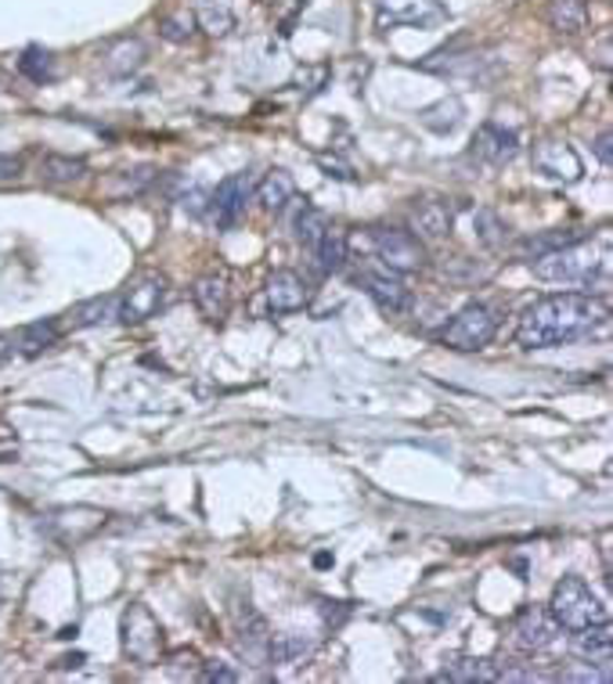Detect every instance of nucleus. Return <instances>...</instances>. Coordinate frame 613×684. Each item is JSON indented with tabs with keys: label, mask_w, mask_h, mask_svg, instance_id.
<instances>
[{
	"label": "nucleus",
	"mask_w": 613,
	"mask_h": 684,
	"mask_svg": "<svg viewBox=\"0 0 613 684\" xmlns=\"http://www.w3.org/2000/svg\"><path fill=\"white\" fill-rule=\"evenodd\" d=\"M610 310L599 303L595 295L585 292H559L545 295L523 310L517 325V343L523 350H548V346H563L574 339H585L599 328H606Z\"/></svg>",
	"instance_id": "obj_1"
},
{
	"label": "nucleus",
	"mask_w": 613,
	"mask_h": 684,
	"mask_svg": "<svg viewBox=\"0 0 613 684\" xmlns=\"http://www.w3.org/2000/svg\"><path fill=\"white\" fill-rule=\"evenodd\" d=\"M531 270L537 281H559V285H585V295L606 292L610 285V259L599 256L592 245H567L559 253L531 259Z\"/></svg>",
	"instance_id": "obj_2"
},
{
	"label": "nucleus",
	"mask_w": 613,
	"mask_h": 684,
	"mask_svg": "<svg viewBox=\"0 0 613 684\" xmlns=\"http://www.w3.org/2000/svg\"><path fill=\"white\" fill-rule=\"evenodd\" d=\"M548 608L563 630H581V627H592V624L610 619L606 605L595 599V591L588 588L581 577H563L556 588H552Z\"/></svg>",
	"instance_id": "obj_3"
},
{
	"label": "nucleus",
	"mask_w": 613,
	"mask_h": 684,
	"mask_svg": "<svg viewBox=\"0 0 613 684\" xmlns=\"http://www.w3.org/2000/svg\"><path fill=\"white\" fill-rule=\"evenodd\" d=\"M119 634H123V652H127L130 663L159 666V659H163V627H159L149 605L134 602L123 608Z\"/></svg>",
	"instance_id": "obj_4"
},
{
	"label": "nucleus",
	"mask_w": 613,
	"mask_h": 684,
	"mask_svg": "<svg viewBox=\"0 0 613 684\" xmlns=\"http://www.w3.org/2000/svg\"><path fill=\"white\" fill-rule=\"evenodd\" d=\"M495 332H498L495 310L487 303H470V306H462L459 314L451 317V325L444 328V346H451V350H459V353H476L495 339Z\"/></svg>",
	"instance_id": "obj_5"
},
{
	"label": "nucleus",
	"mask_w": 613,
	"mask_h": 684,
	"mask_svg": "<svg viewBox=\"0 0 613 684\" xmlns=\"http://www.w3.org/2000/svg\"><path fill=\"white\" fill-rule=\"evenodd\" d=\"M372 245L375 256L390 274H415L426 267V245L423 239H415L412 231H397V228H375L372 231Z\"/></svg>",
	"instance_id": "obj_6"
},
{
	"label": "nucleus",
	"mask_w": 613,
	"mask_h": 684,
	"mask_svg": "<svg viewBox=\"0 0 613 684\" xmlns=\"http://www.w3.org/2000/svg\"><path fill=\"white\" fill-rule=\"evenodd\" d=\"M166 292L170 285L163 274H141V278H134L127 289L119 292V310H116V321L123 325H141V321H149L159 314V306L166 303Z\"/></svg>",
	"instance_id": "obj_7"
},
{
	"label": "nucleus",
	"mask_w": 613,
	"mask_h": 684,
	"mask_svg": "<svg viewBox=\"0 0 613 684\" xmlns=\"http://www.w3.org/2000/svg\"><path fill=\"white\" fill-rule=\"evenodd\" d=\"M440 22H448V8L440 0H375L379 33H390L397 26L433 30Z\"/></svg>",
	"instance_id": "obj_8"
},
{
	"label": "nucleus",
	"mask_w": 613,
	"mask_h": 684,
	"mask_svg": "<svg viewBox=\"0 0 613 684\" xmlns=\"http://www.w3.org/2000/svg\"><path fill=\"white\" fill-rule=\"evenodd\" d=\"M256 192V177L253 173H231L217 184V192H210V209L220 231H231L245 213V202Z\"/></svg>",
	"instance_id": "obj_9"
},
{
	"label": "nucleus",
	"mask_w": 613,
	"mask_h": 684,
	"mask_svg": "<svg viewBox=\"0 0 613 684\" xmlns=\"http://www.w3.org/2000/svg\"><path fill=\"white\" fill-rule=\"evenodd\" d=\"M531 159H534V170L542 173V177L559 181V184H578L581 173H585L581 155L574 152L567 141H537Z\"/></svg>",
	"instance_id": "obj_10"
},
{
	"label": "nucleus",
	"mask_w": 613,
	"mask_h": 684,
	"mask_svg": "<svg viewBox=\"0 0 613 684\" xmlns=\"http://www.w3.org/2000/svg\"><path fill=\"white\" fill-rule=\"evenodd\" d=\"M239 656L250 666H267L271 663V630H267V619L256 613V608H239Z\"/></svg>",
	"instance_id": "obj_11"
},
{
	"label": "nucleus",
	"mask_w": 613,
	"mask_h": 684,
	"mask_svg": "<svg viewBox=\"0 0 613 684\" xmlns=\"http://www.w3.org/2000/svg\"><path fill=\"white\" fill-rule=\"evenodd\" d=\"M559 634H563V627L556 624V616H552L548 605H527L517 616V641L531 652L552 649V645L559 641Z\"/></svg>",
	"instance_id": "obj_12"
},
{
	"label": "nucleus",
	"mask_w": 613,
	"mask_h": 684,
	"mask_svg": "<svg viewBox=\"0 0 613 684\" xmlns=\"http://www.w3.org/2000/svg\"><path fill=\"white\" fill-rule=\"evenodd\" d=\"M517 152H520V134L498 127V123H484V127L476 130L473 148H470V155L481 159V163H487V166L512 163Z\"/></svg>",
	"instance_id": "obj_13"
},
{
	"label": "nucleus",
	"mask_w": 613,
	"mask_h": 684,
	"mask_svg": "<svg viewBox=\"0 0 613 684\" xmlns=\"http://www.w3.org/2000/svg\"><path fill=\"white\" fill-rule=\"evenodd\" d=\"M307 303H311V289L297 270H275L267 278V306L275 314H297Z\"/></svg>",
	"instance_id": "obj_14"
},
{
	"label": "nucleus",
	"mask_w": 613,
	"mask_h": 684,
	"mask_svg": "<svg viewBox=\"0 0 613 684\" xmlns=\"http://www.w3.org/2000/svg\"><path fill=\"white\" fill-rule=\"evenodd\" d=\"M451 228H455V213L444 198H423V202L412 206V231H419L415 239H448Z\"/></svg>",
	"instance_id": "obj_15"
},
{
	"label": "nucleus",
	"mask_w": 613,
	"mask_h": 684,
	"mask_svg": "<svg viewBox=\"0 0 613 684\" xmlns=\"http://www.w3.org/2000/svg\"><path fill=\"white\" fill-rule=\"evenodd\" d=\"M365 285H368V295H372V303L383 310V314H390V317L408 314L412 303H415L412 289L401 278H394V274H368Z\"/></svg>",
	"instance_id": "obj_16"
},
{
	"label": "nucleus",
	"mask_w": 613,
	"mask_h": 684,
	"mask_svg": "<svg viewBox=\"0 0 613 684\" xmlns=\"http://www.w3.org/2000/svg\"><path fill=\"white\" fill-rule=\"evenodd\" d=\"M195 306L203 310V317H210V321H224L228 317V310H231V285H228V274H220V270H210V274H203L199 281H195Z\"/></svg>",
	"instance_id": "obj_17"
},
{
	"label": "nucleus",
	"mask_w": 613,
	"mask_h": 684,
	"mask_svg": "<svg viewBox=\"0 0 613 684\" xmlns=\"http://www.w3.org/2000/svg\"><path fill=\"white\" fill-rule=\"evenodd\" d=\"M144 55L149 51H144V44L138 36H119V40L102 47V66L105 72H113V77H127V72L144 66Z\"/></svg>",
	"instance_id": "obj_18"
},
{
	"label": "nucleus",
	"mask_w": 613,
	"mask_h": 684,
	"mask_svg": "<svg viewBox=\"0 0 613 684\" xmlns=\"http://www.w3.org/2000/svg\"><path fill=\"white\" fill-rule=\"evenodd\" d=\"M292 198H297V181L286 170H271L256 181V202H261L267 213H281Z\"/></svg>",
	"instance_id": "obj_19"
},
{
	"label": "nucleus",
	"mask_w": 613,
	"mask_h": 684,
	"mask_svg": "<svg viewBox=\"0 0 613 684\" xmlns=\"http://www.w3.org/2000/svg\"><path fill=\"white\" fill-rule=\"evenodd\" d=\"M317 645L311 638H303L297 630H281V634H271V663H281V666H300L307 659L314 656Z\"/></svg>",
	"instance_id": "obj_20"
},
{
	"label": "nucleus",
	"mask_w": 613,
	"mask_h": 684,
	"mask_svg": "<svg viewBox=\"0 0 613 684\" xmlns=\"http://www.w3.org/2000/svg\"><path fill=\"white\" fill-rule=\"evenodd\" d=\"M317 267H322V274H336L343 270V264H347V231L336 228V223H328L325 234L317 239V245L311 248Z\"/></svg>",
	"instance_id": "obj_21"
},
{
	"label": "nucleus",
	"mask_w": 613,
	"mask_h": 684,
	"mask_svg": "<svg viewBox=\"0 0 613 684\" xmlns=\"http://www.w3.org/2000/svg\"><path fill=\"white\" fill-rule=\"evenodd\" d=\"M433 681H455V684H470V681H498V663L495 659H481V656H465L455 659L451 666H444Z\"/></svg>",
	"instance_id": "obj_22"
},
{
	"label": "nucleus",
	"mask_w": 613,
	"mask_h": 684,
	"mask_svg": "<svg viewBox=\"0 0 613 684\" xmlns=\"http://www.w3.org/2000/svg\"><path fill=\"white\" fill-rule=\"evenodd\" d=\"M195 26H203L210 36H228L235 30L231 0H195Z\"/></svg>",
	"instance_id": "obj_23"
},
{
	"label": "nucleus",
	"mask_w": 613,
	"mask_h": 684,
	"mask_svg": "<svg viewBox=\"0 0 613 684\" xmlns=\"http://www.w3.org/2000/svg\"><path fill=\"white\" fill-rule=\"evenodd\" d=\"M588 239V231L581 228H559V231H542V234H534V239H527L520 242V253L523 256H548V253H559V248H567V245H578Z\"/></svg>",
	"instance_id": "obj_24"
},
{
	"label": "nucleus",
	"mask_w": 613,
	"mask_h": 684,
	"mask_svg": "<svg viewBox=\"0 0 613 684\" xmlns=\"http://www.w3.org/2000/svg\"><path fill=\"white\" fill-rule=\"evenodd\" d=\"M570 649L578 652V656H585V659H606L610 649H613V627H610V619H603V624H592V627L574 630Z\"/></svg>",
	"instance_id": "obj_25"
},
{
	"label": "nucleus",
	"mask_w": 613,
	"mask_h": 684,
	"mask_svg": "<svg viewBox=\"0 0 613 684\" xmlns=\"http://www.w3.org/2000/svg\"><path fill=\"white\" fill-rule=\"evenodd\" d=\"M548 26L556 30V33H581L585 30V22H588V8H585V0H548Z\"/></svg>",
	"instance_id": "obj_26"
},
{
	"label": "nucleus",
	"mask_w": 613,
	"mask_h": 684,
	"mask_svg": "<svg viewBox=\"0 0 613 684\" xmlns=\"http://www.w3.org/2000/svg\"><path fill=\"white\" fill-rule=\"evenodd\" d=\"M462 116H465L462 97H444V102L423 108L419 112V123H423L426 130H433V134H451L462 123Z\"/></svg>",
	"instance_id": "obj_27"
},
{
	"label": "nucleus",
	"mask_w": 613,
	"mask_h": 684,
	"mask_svg": "<svg viewBox=\"0 0 613 684\" xmlns=\"http://www.w3.org/2000/svg\"><path fill=\"white\" fill-rule=\"evenodd\" d=\"M119 310V295H94V300L80 303L72 310V328H94V325H105V321H113Z\"/></svg>",
	"instance_id": "obj_28"
},
{
	"label": "nucleus",
	"mask_w": 613,
	"mask_h": 684,
	"mask_svg": "<svg viewBox=\"0 0 613 684\" xmlns=\"http://www.w3.org/2000/svg\"><path fill=\"white\" fill-rule=\"evenodd\" d=\"M15 343H19V350L26 353V357H36V353L51 350V346L58 343V325H55L51 317H47V321H33V325L19 328Z\"/></svg>",
	"instance_id": "obj_29"
},
{
	"label": "nucleus",
	"mask_w": 613,
	"mask_h": 684,
	"mask_svg": "<svg viewBox=\"0 0 613 684\" xmlns=\"http://www.w3.org/2000/svg\"><path fill=\"white\" fill-rule=\"evenodd\" d=\"M83 173H88V163L72 155H44V163H41V181L47 184H72V181H80Z\"/></svg>",
	"instance_id": "obj_30"
},
{
	"label": "nucleus",
	"mask_w": 613,
	"mask_h": 684,
	"mask_svg": "<svg viewBox=\"0 0 613 684\" xmlns=\"http://www.w3.org/2000/svg\"><path fill=\"white\" fill-rule=\"evenodd\" d=\"M19 72L33 83H51L55 80V55L44 47H26V55L19 58Z\"/></svg>",
	"instance_id": "obj_31"
},
{
	"label": "nucleus",
	"mask_w": 613,
	"mask_h": 684,
	"mask_svg": "<svg viewBox=\"0 0 613 684\" xmlns=\"http://www.w3.org/2000/svg\"><path fill=\"white\" fill-rule=\"evenodd\" d=\"M328 223H333V220H328V213H322V209H314V206H307V202H303L297 223H292V231H297V242H303L307 248H314L317 239H322V234H325Z\"/></svg>",
	"instance_id": "obj_32"
},
{
	"label": "nucleus",
	"mask_w": 613,
	"mask_h": 684,
	"mask_svg": "<svg viewBox=\"0 0 613 684\" xmlns=\"http://www.w3.org/2000/svg\"><path fill=\"white\" fill-rule=\"evenodd\" d=\"M159 33H163L170 44L192 40V33H195V15H188V11H174V15H166L163 22H159Z\"/></svg>",
	"instance_id": "obj_33"
},
{
	"label": "nucleus",
	"mask_w": 613,
	"mask_h": 684,
	"mask_svg": "<svg viewBox=\"0 0 613 684\" xmlns=\"http://www.w3.org/2000/svg\"><path fill=\"white\" fill-rule=\"evenodd\" d=\"M473 223H476V234H481L484 245L495 248V245L506 242V228H501V220L490 213V209H481V213L473 217Z\"/></svg>",
	"instance_id": "obj_34"
},
{
	"label": "nucleus",
	"mask_w": 613,
	"mask_h": 684,
	"mask_svg": "<svg viewBox=\"0 0 613 684\" xmlns=\"http://www.w3.org/2000/svg\"><path fill=\"white\" fill-rule=\"evenodd\" d=\"M556 677L559 681H585V684H606L610 681V670H595L592 663H588L581 670H559Z\"/></svg>",
	"instance_id": "obj_35"
},
{
	"label": "nucleus",
	"mask_w": 613,
	"mask_h": 684,
	"mask_svg": "<svg viewBox=\"0 0 613 684\" xmlns=\"http://www.w3.org/2000/svg\"><path fill=\"white\" fill-rule=\"evenodd\" d=\"M199 677L203 681H210V684H235L239 681V674H235V670H231V666H224V663H220V659H213V663H203L199 666Z\"/></svg>",
	"instance_id": "obj_36"
},
{
	"label": "nucleus",
	"mask_w": 613,
	"mask_h": 684,
	"mask_svg": "<svg viewBox=\"0 0 613 684\" xmlns=\"http://www.w3.org/2000/svg\"><path fill=\"white\" fill-rule=\"evenodd\" d=\"M317 163H322V170H328V177L354 181V170H350L347 163H339V159H328V155H322V159H317Z\"/></svg>",
	"instance_id": "obj_37"
},
{
	"label": "nucleus",
	"mask_w": 613,
	"mask_h": 684,
	"mask_svg": "<svg viewBox=\"0 0 613 684\" xmlns=\"http://www.w3.org/2000/svg\"><path fill=\"white\" fill-rule=\"evenodd\" d=\"M19 173H22V159H15V155H0V184L19 181Z\"/></svg>",
	"instance_id": "obj_38"
},
{
	"label": "nucleus",
	"mask_w": 613,
	"mask_h": 684,
	"mask_svg": "<svg viewBox=\"0 0 613 684\" xmlns=\"http://www.w3.org/2000/svg\"><path fill=\"white\" fill-rule=\"evenodd\" d=\"M206 198H210V192H192V195H184V209H192L195 217H203L206 213Z\"/></svg>",
	"instance_id": "obj_39"
},
{
	"label": "nucleus",
	"mask_w": 613,
	"mask_h": 684,
	"mask_svg": "<svg viewBox=\"0 0 613 684\" xmlns=\"http://www.w3.org/2000/svg\"><path fill=\"white\" fill-rule=\"evenodd\" d=\"M595 155H599V163L610 166L613 163V148H610V130L599 134V141H595Z\"/></svg>",
	"instance_id": "obj_40"
},
{
	"label": "nucleus",
	"mask_w": 613,
	"mask_h": 684,
	"mask_svg": "<svg viewBox=\"0 0 613 684\" xmlns=\"http://www.w3.org/2000/svg\"><path fill=\"white\" fill-rule=\"evenodd\" d=\"M11 357V346L4 343V339H0V364H4V360Z\"/></svg>",
	"instance_id": "obj_41"
}]
</instances>
